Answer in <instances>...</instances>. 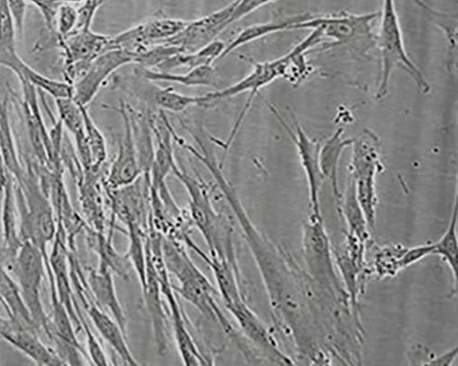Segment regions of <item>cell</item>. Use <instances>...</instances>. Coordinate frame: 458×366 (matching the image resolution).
Segmentation results:
<instances>
[{
    "instance_id": "cell-1",
    "label": "cell",
    "mask_w": 458,
    "mask_h": 366,
    "mask_svg": "<svg viewBox=\"0 0 458 366\" xmlns=\"http://www.w3.org/2000/svg\"><path fill=\"white\" fill-rule=\"evenodd\" d=\"M162 250L168 272L172 273L179 282L178 287H174L175 292L207 319L221 327L224 333L238 345L244 355L247 357V354H250L248 358H251L250 349L235 331L215 299L219 295L218 291L191 260L182 242L163 237Z\"/></svg>"
},
{
    "instance_id": "cell-2",
    "label": "cell",
    "mask_w": 458,
    "mask_h": 366,
    "mask_svg": "<svg viewBox=\"0 0 458 366\" xmlns=\"http://www.w3.org/2000/svg\"><path fill=\"white\" fill-rule=\"evenodd\" d=\"M173 173L186 189L191 221L199 229L207 242L209 255L225 260L238 268L233 227L228 219L215 210L206 183L190 176L177 165Z\"/></svg>"
},
{
    "instance_id": "cell-3",
    "label": "cell",
    "mask_w": 458,
    "mask_h": 366,
    "mask_svg": "<svg viewBox=\"0 0 458 366\" xmlns=\"http://www.w3.org/2000/svg\"><path fill=\"white\" fill-rule=\"evenodd\" d=\"M377 45L381 56V73L377 100H383L387 96L390 80L395 69H402L408 73L417 88L423 94L430 91V86L423 73L411 60L405 50L395 0H384Z\"/></svg>"
},
{
    "instance_id": "cell-4",
    "label": "cell",
    "mask_w": 458,
    "mask_h": 366,
    "mask_svg": "<svg viewBox=\"0 0 458 366\" xmlns=\"http://www.w3.org/2000/svg\"><path fill=\"white\" fill-rule=\"evenodd\" d=\"M49 266L48 255L32 242L24 241L11 263V271L20 287L23 301L41 337L45 335L54 345L55 337L52 320L46 312L41 295Z\"/></svg>"
},
{
    "instance_id": "cell-5",
    "label": "cell",
    "mask_w": 458,
    "mask_h": 366,
    "mask_svg": "<svg viewBox=\"0 0 458 366\" xmlns=\"http://www.w3.org/2000/svg\"><path fill=\"white\" fill-rule=\"evenodd\" d=\"M293 55L294 52L292 50L286 55L269 62H257L251 58L243 57L244 60H247L253 66L250 75L232 87L202 96L201 106H208L214 102L232 98L242 93H250L242 108V112L239 115L231 135H229V137L226 139L228 144L233 143L242 123L247 116L252 102L260 89L269 86L280 78H286L288 67L291 64Z\"/></svg>"
},
{
    "instance_id": "cell-6",
    "label": "cell",
    "mask_w": 458,
    "mask_h": 366,
    "mask_svg": "<svg viewBox=\"0 0 458 366\" xmlns=\"http://www.w3.org/2000/svg\"><path fill=\"white\" fill-rule=\"evenodd\" d=\"M352 146H353L352 168L357 199L366 221L373 227L375 177L380 166L378 138L373 132L365 129L353 139Z\"/></svg>"
},
{
    "instance_id": "cell-7",
    "label": "cell",
    "mask_w": 458,
    "mask_h": 366,
    "mask_svg": "<svg viewBox=\"0 0 458 366\" xmlns=\"http://www.w3.org/2000/svg\"><path fill=\"white\" fill-rule=\"evenodd\" d=\"M148 253L158 275L163 296L169 305L174 336L182 362L188 366L211 364L209 359L200 352L189 331L164 262L162 244L152 243L148 247Z\"/></svg>"
},
{
    "instance_id": "cell-8",
    "label": "cell",
    "mask_w": 458,
    "mask_h": 366,
    "mask_svg": "<svg viewBox=\"0 0 458 366\" xmlns=\"http://www.w3.org/2000/svg\"><path fill=\"white\" fill-rule=\"evenodd\" d=\"M111 36L95 32L92 29L73 32L59 41L64 58L65 81L73 85L100 54L110 50Z\"/></svg>"
},
{
    "instance_id": "cell-9",
    "label": "cell",
    "mask_w": 458,
    "mask_h": 366,
    "mask_svg": "<svg viewBox=\"0 0 458 366\" xmlns=\"http://www.w3.org/2000/svg\"><path fill=\"white\" fill-rule=\"evenodd\" d=\"M135 56L121 49H110L98 55L88 67L84 75L76 80L72 99L88 106L97 96L106 80L119 69L134 63Z\"/></svg>"
},
{
    "instance_id": "cell-10",
    "label": "cell",
    "mask_w": 458,
    "mask_h": 366,
    "mask_svg": "<svg viewBox=\"0 0 458 366\" xmlns=\"http://www.w3.org/2000/svg\"><path fill=\"white\" fill-rule=\"evenodd\" d=\"M114 86L139 100L157 106L163 112L166 110L173 113H182L191 106H201L202 103V96H185L174 88L161 87L136 72L133 78L114 79Z\"/></svg>"
},
{
    "instance_id": "cell-11",
    "label": "cell",
    "mask_w": 458,
    "mask_h": 366,
    "mask_svg": "<svg viewBox=\"0 0 458 366\" xmlns=\"http://www.w3.org/2000/svg\"><path fill=\"white\" fill-rule=\"evenodd\" d=\"M121 115L123 137L119 140L116 158L113 161L105 180L106 189H119L132 185L143 173L132 136L126 103L121 100L118 106L111 107Z\"/></svg>"
},
{
    "instance_id": "cell-12",
    "label": "cell",
    "mask_w": 458,
    "mask_h": 366,
    "mask_svg": "<svg viewBox=\"0 0 458 366\" xmlns=\"http://www.w3.org/2000/svg\"><path fill=\"white\" fill-rule=\"evenodd\" d=\"M378 13L362 15L346 12L331 15H314L310 20L301 22L298 29H319L324 38H330L337 45L351 44L359 38H370L371 22Z\"/></svg>"
},
{
    "instance_id": "cell-13",
    "label": "cell",
    "mask_w": 458,
    "mask_h": 366,
    "mask_svg": "<svg viewBox=\"0 0 458 366\" xmlns=\"http://www.w3.org/2000/svg\"><path fill=\"white\" fill-rule=\"evenodd\" d=\"M238 0L208 16L189 21L187 26L171 40L164 43L178 47L182 53L192 54L199 51L228 27L229 19L235 9Z\"/></svg>"
},
{
    "instance_id": "cell-14",
    "label": "cell",
    "mask_w": 458,
    "mask_h": 366,
    "mask_svg": "<svg viewBox=\"0 0 458 366\" xmlns=\"http://www.w3.org/2000/svg\"><path fill=\"white\" fill-rule=\"evenodd\" d=\"M219 295L227 311L235 318L245 337L271 357L278 360L284 359L280 351L278 352L276 349V343L265 326L246 304L239 285L221 291Z\"/></svg>"
},
{
    "instance_id": "cell-15",
    "label": "cell",
    "mask_w": 458,
    "mask_h": 366,
    "mask_svg": "<svg viewBox=\"0 0 458 366\" xmlns=\"http://www.w3.org/2000/svg\"><path fill=\"white\" fill-rule=\"evenodd\" d=\"M266 104L268 105L278 122L288 133L291 139L295 143L301 165L305 173L308 175L312 201L316 206L318 204V190L324 179L319 164L321 145L318 140L310 138L308 134L303 131L302 128L294 117V127L293 129L288 124H286L284 120L277 112V109L271 103L266 102Z\"/></svg>"
},
{
    "instance_id": "cell-16",
    "label": "cell",
    "mask_w": 458,
    "mask_h": 366,
    "mask_svg": "<svg viewBox=\"0 0 458 366\" xmlns=\"http://www.w3.org/2000/svg\"><path fill=\"white\" fill-rule=\"evenodd\" d=\"M0 337L30 357L38 365H65L56 352L47 345L39 334L20 325L9 317L0 326Z\"/></svg>"
},
{
    "instance_id": "cell-17",
    "label": "cell",
    "mask_w": 458,
    "mask_h": 366,
    "mask_svg": "<svg viewBox=\"0 0 458 366\" xmlns=\"http://www.w3.org/2000/svg\"><path fill=\"white\" fill-rule=\"evenodd\" d=\"M141 289L152 329H154V337L157 352L159 354L164 355L168 351L166 335L167 316L164 308L160 281L156 267L150 259L148 247L146 279Z\"/></svg>"
},
{
    "instance_id": "cell-18",
    "label": "cell",
    "mask_w": 458,
    "mask_h": 366,
    "mask_svg": "<svg viewBox=\"0 0 458 366\" xmlns=\"http://www.w3.org/2000/svg\"><path fill=\"white\" fill-rule=\"evenodd\" d=\"M4 195L2 221L4 230V259L12 263L15 254L22 245L20 235V215L16 197V181L7 171V176L0 187Z\"/></svg>"
},
{
    "instance_id": "cell-19",
    "label": "cell",
    "mask_w": 458,
    "mask_h": 366,
    "mask_svg": "<svg viewBox=\"0 0 458 366\" xmlns=\"http://www.w3.org/2000/svg\"><path fill=\"white\" fill-rule=\"evenodd\" d=\"M113 274L109 269L98 266L89 271L88 283L96 304L106 310L127 335V319L118 298Z\"/></svg>"
},
{
    "instance_id": "cell-20",
    "label": "cell",
    "mask_w": 458,
    "mask_h": 366,
    "mask_svg": "<svg viewBox=\"0 0 458 366\" xmlns=\"http://www.w3.org/2000/svg\"><path fill=\"white\" fill-rule=\"evenodd\" d=\"M85 308L97 331L123 362L127 365H138L139 362L129 348L127 335L118 322L90 299L85 301Z\"/></svg>"
},
{
    "instance_id": "cell-21",
    "label": "cell",
    "mask_w": 458,
    "mask_h": 366,
    "mask_svg": "<svg viewBox=\"0 0 458 366\" xmlns=\"http://www.w3.org/2000/svg\"><path fill=\"white\" fill-rule=\"evenodd\" d=\"M55 104L59 120L64 128L74 137L84 171L90 172L92 171V160L87 141L81 105L72 98L56 99Z\"/></svg>"
},
{
    "instance_id": "cell-22",
    "label": "cell",
    "mask_w": 458,
    "mask_h": 366,
    "mask_svg": "<svg viewBox=\"0 0 458 366\" xmlns=\"http://www.w3.org/2000/svg\"><path fill=\"white\" fill-rule=\"evenodd\" d=\"M314 15L309 12L300 13L282 17L265 23L250 25L242 29L231 43L225 46L220 59L225 58L240 47L258 41L263 38V37L281 31L298 29L300 23L310 20Z\"/></svg>"
},
{
    "instance_id": "cell-23",
    "label": "cell",
    "mask_w": 458,
    "mask_h": 366,
    "mask_svg": "<svg viewBox=\"0 0 458 366\" xmlns=\"http://www.w3.org/2000/svg\"><path fill=\"white\" fill-rule=\"evenodd\" d=\"M139 76L154 82H166L182 85L186 87L217 88L218 76L213 65H202L184 73H174L138 67Z\"/></svg>"
},
{
    "instance_id": "cell-24",
    "label": "cell",
    "mask_w": 458,
    "mask_h": 366,
    "mask_svg": "<svg viewBox=\"0 0 458 366\" xmlns=\"http://www.w3.org/2000/svg\"><path fill=\"white\" fill-rule=\"evenodd\" d=\"M0 304L4 307L10 319L41 337L39 329L26 307L18 283L11 271L2 263H0Z\"/></svg>"
},
{
    "instance_id": "cell-25",
    "label": "cell",
    "mask_w": 458,
    "mask_h": 366,
    "mask_svg": "<svg viewBox=\"0 0 458 366\" xmlns=\"http://www.w3.org/2000/svg\"><path fill=\"white\" fill-rule=\"evenodd\" d=\"M126 107L140 168L143 175L149 177L152 162L155 158L156 146L148 113L147 115L143 114L127 103Z\"/></svg>"
},
{
    "instance_id": "cell-26",
    "label": "cell",
    "mask_w": 458,
    "mask_h": 366,
    "mask_svg": "<svg viewBox=\"0 0 458 366\" xmlns=\"http://www.w3.org/2000/svg\"><path fill=\"white\" fill-rule=\"evenodd\" d=\"M17 29L6 0H0V66L13 71L21 58L16 47Z\"/></svg>"
},
{
    "instance_id": "cell-27",
    "label": "cell",
    "mask_w": 458,
    "mask_h": 366,
    "mask_svg": "<svg viewBox=\"0 0 458 366\" xmlns=\"http://www.w3.org/2000/svg\"><path fill=\"white\" fill-rule=\"evenodd\" d=\"M344 129H337L325 143L321 146L319 153V164L324 177H327L332 181L335 192H337V168L343 154V151L352 145L354 138H345L343 137Z\"/></svg>"
},
{
    "instance_id": "cell-28",
    "label": "cell",
    "mask_w": 458,
    "mask_h": 366,
    "mask_svg": "<svg viewBox=\"0 0 458 366\" xmlns=\"http://www.w3.org/2000/svg\"><path fill=\"white\" fill-rule=\"evenodd\" d=\"M13 72L20 81L23 80L28 82L38 91L50 95L55 100L72 98L73 96V87L72 84L66 81H58L49 79L31 68L23 60Z\"/></svg>"
},
{
    "instance_id": "cell-29",
    "label": "cell",
    "mask_w": 458,
    "mask_h": 366,
    "mask_svg": "<svg viewBox=\"0 0 458 366\" xmlns=\"http://www.w3.org/2000/svg\"><path fill=\"white\" fill-rule=\"evenodd\" d=\"M91 247L99 256V266L109 269L113 273L127 279L130 272V261L121 255L112 245L111 237H105L101 231H92L89 239Z\"/></svg>"
},
{
    "instance_id": "cell-30",
    "label": "cell",
    "mask_w": 458,
    "mask_h": 366,
    "mask_svg": "<svg viewBox=\"0 0 458 366\" xmlns=\"http://www.w3.org/2000/svg\"><path fill=\"white\" fill-rule=\"evenodd\" d=\"M189 21L157 18L138 24L142 39L148 47L164 44L178 35Z\"/></svg>"
},
{
    "instance_id": "cell-31",
    "label": "cell",
    "mask_w": 458,
    "mask_h": 366,
    "mask_svg": "<svg viewBox=\"0 0 458 366\" xmlns=\"http://www.w3.org/2000/svg\"><path fill=\"white\" fill-rule=\"evenodd\" d=\"M126 227L130 237L127 258L139 278L140 287H142L145 283L147 271V231L134 223L129 224Z\"/></svg>"
},
{
    "instance_id": "cell-32",
    "label": "cell",
    "mask_w": 458,
    "mask_h": 366,
    "mask_svg": "<svg viewBox=\"0 0 458 366\" xmlns=\"http://www.w3.org/2000/svg\"><path fill=\"white\" fill-rule=\"evenodd\" d=\"M87 141L91 154L92 172H100L106 158V142L103 133L91 118L88 106L81 105Z\"/></svg>"
},
{
    "instance_id": "cell-33",
    "label": "cell",
    "mask_w": 458,
    "mask_h": 366,
    "mask_svg": "<svg viewBox=\"0 0 458 366\" xmlns=\"http://www.w3.org/2000/svg\"><path fill=\"white\" fill-rule=\"evenodd\" d=\"M456 222H457V204H455L453 216L447 230L442 238L434 244V254H437L443 258L452 270L454 279L457 273V237H456Z\"/></svg>"
},
{
    "instance_id": "cell-34",
    "label": "cell",
    "mask_w": 458,
    "mask_h": 366,
    "mask_svg": "<svg viewBox=\"0 0 458 366\" xmlns=\"http://www.w3.org/2000/svg\"><path fill=\"white\" fill-rule=\"evenodd\" d=\"M178 53L182 52L176 46L159 44L152 46L142 54L136 55L134 63L141 68L154 69Z\"/></svg>"
},
{
    "instance_id": "cell-35",
    "label": "cell",
    "mask_w": 458,
    "mask_h": 366,
    "mask_svg": "<svg viewBox=\"0 0 458 366\" xmlns=\"http://www.w3.org/2000/svg\"><path fill=\"white\" fill-rule=\"evenodd\" d=\"M78 9L72 4H62L60 5L55 25L59 41L66 39L73 32L76 23H78Z\"/></svg>"
},
{
    "instance_id": "cell-36",
    "label": "cell",
    "mask_w": 458,
    "mask_h": 366,
    "mask_svg": "<svg viewBox=\"0 0 458 366\" xmlns=\"http://www.w3.org/2000/svg\"><path fill=\"white\" fill-rule=\"evenodd\" d=\"M81 325L83 327L86 338H87V345H88V355L94 364L97 365H107L109 362L107 357L104 352V349L101 347V345L96 338L92 329L89 326L86 320L82 317L81 320Z\"/></svg>"
},
{
    "instance_id": "cell-37",
    "label": "cell",
    "mask_w": 458,
    "mask_h": 366,
    "mask_svg": "<svg viewBox=\"0 0 458 366\" xmlns=\"http://www.w3.org/2000/svg\"><path fill=\"white\" fill-rule=\"evenodd\" d=\"M81 4V7L78 9V23H76L73 32L92 29L94 19L98 9L103 4V0H87V2Z\"/></svg>"
},
{
    "instance_id": "cell-38",
    "label": "cell",
    "mask_w": 458,
    "mask_h": 366,
    "mask_svg": "<svg viewBox=\"0 0 458 366\" xmlns=\"http://www.w3.org/2000/svg\"><path fill=\"white\" fill-rule=\"evenodd\" d=\"M276 2L277 0H238L232 17L229 19V25L244 19L263 6Z\"/></svg>"
},
{
    "instance_id": "cell-39",
    "label": "cell",
    "mask_w": 458,
    "mask_h": 366,
    "mask_svg": "<svg viewBox=\"0 0 458 366\" xmlns=\"http://www.w3.org/2000/svg\"><path fill=\"white\" fill-rule=\"evenodd\" d=\"M42 13L49 30H55V19L61 3L58 0H26Z\"/></svg>"
},
{
    "instance_id": "cell-40",
    "label": "cell",
    "mask_w": 458,
    "mask_h": 366,
    "mask_svg": "<svg viewBox=\"0 0 458 366\" xmlns=\"http://www.w3.org/2000/svg\"><path fill=\"white\" fill-rule=\"evenodd\" d=\"M431 254H434V244L417 246L409 250L406 249L400 260V268L402 270L412 265Z\"/></svg>"
},
{
    "instance_id": "cell-41",
    "label": "cell",
    "mask_w": 458,
    "mask_h": 366,
    "mask_svg": "<svg viewBox=\"0 0 458 366\" xmlns=\"http://www.w3.org/2000/svg\"><path fill=\"white\" fill-rule=\"evenodd\" d=\"M11 13L14 19L17 33L22 35L27 11L26 0H6Z\"/></svg>"
},
{
    "instance_id": "cell-42",
    "label": "cell",
    "mask_w": 458,
    "mask_h": 366,
    "mask_svg": "<svg viewBox=\"0 0 458 366\" xmlns=\"http://www.w3.org/2000/svg\"><path fill=\"white\" fill-rule=\"evenodd\" d=\"M457 355V347L453 348L440 356L432 359L431 362H428V365H450L455 356Z\"/></svg>"
},
{
    "instance_id": "cell-43",
    "label": "cell",
    "mask_w": 458,
    "mask_h": 366,
    "mask_svg": "<svg viewBox=\"0 0 458 366\" xmlns=\"http://www.w3.org/2000/svg\"><path fill=\"white\" fill-rule=\"evenodd\" d=\"M7 176V171L5 170L3 154H2V146H0V187L3 186Z\"/></svg>"
},
{
    "instance_id": "cell-44",
    "label": "cell",
    "mask_w": 458,
    "mask_h": 366,
    "mask_svg": "<svg viewBox=\"0 0 458 366\" xmlns=\"http://www.w3.org/2000/svg\"><path fill=\"white\" fill-rule=\"evenodd\" d=\"M61 4H83L87 2V0H58Z\"/></svg>"
},
{
    "instance_id": "cell-45",
    "label": "cell",
    "mask_w": 458,
    "mask_h": 366,
    "mask_svg": "<svg viewBox=\"0 0 458 366\" xmlns=\"http://www.w3.org/2000/svg\"><path fill=\"white\" fill-rule=\"evenodd\" d=\"M3 260H4V251L2 249H0V263L3 264Z\"/></svg>"
}]
</instances>
